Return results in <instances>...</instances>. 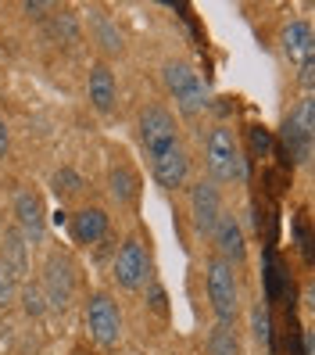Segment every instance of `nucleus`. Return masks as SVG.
I'll return each instance as SVG.
<instances>
[{
    "label": "nucleus",
    "instance_id": "1",
    "mask_svg": "<svg viewBox=\"0 0 315 355\" xmlns=\"http://www.w3.org/2000/svg\"><path fill=\"white\" fill-rule=\"evenodd\" d=\"M204 169H208V180H212L215 187L219 183H237L244 180V151L240 144L233 137V130L229 126H212V133H208L204 140Z\"/></svg>",
    "mask_w": 315,
    "mask_h": 355
},
{
    "label": "nucleus",
    "instance_id": "2",
    "mask_svg": "<svg viewBox=\"0 0 315 355\" xmlns=\"http://www.w3.org/2000/svg\"><path fill=\"white\" fill-rule=\"evenodd\" d=\"M204 291H208V302H212L215 320L237 327V316H240V284H237L233 266H229L226 259L212 255L204 262Z\"/></svg>",
    "mask_w": 315,
    "mask_h": 355
},
{
    "label": "nucleus",
    "instance_id": "3",
    "mask_svg": "<svg viewBox=\"0 0 315 355\" xmlns=\"http://www.w3.org/2000/svg\"><path fill=\"white\" fill-rule=\"evenodd\" d=\"M161 79H165V87H169V94L176 97L183 115H197L204 104H208L204 79L190 65H186V61H169V65L161 69Z\"/></svg>",
    "mask_w": 315,
    "mask_h": 355
},
{
    "label": "nucleus",
    "instance_id": "4",
    "mask_svg": "<svg viewBox=\"0 0 315 355\" xmlns=\"http://www.w3.org/2000/svg\"><path fill=\"white\" fill-rule=\"evenodd\" d=\"M87 327H90V338L100 348H115L122 341V309L111 295L104 291H93L90 302H87Z\"/></svg>",
    "mask_w": 315,
    "mask_h": 355
},
{
    "label": "nucleus",
    "instance_id": "5",
    "mask_svg": "<svg viewBox=\"0 0 315 355\" xmlns=\"http://www.w3.org/2000/svg\"><path fill=\"white\" fill-rule=\"evenodd\" d=\"M140 140L151 158L165 155L179 148V130H176V119L169 108H161V104H151V108H143L140 115Z\"/></svg>",
    "mask_w": 315,
    "mask_h": 355
},
{
    "label": "nucleus",
    "instance_id": "6",
    "mask_svg": "<svg viewBox=\"0 0 315 355\" xmlns=\"http://www.w3.org/2000/svg\"><path fill=\"white\" fill-rule=\"evenodd\" d=\"M147 273H151V259H147V248L140 237H125L118 255L111 262V277L122 291H140L147 284Z\"/></svg>",
    "mask_w": 315,
    "mask_h": 355
},
{
    "label": "nucleus",
    "instance_id": "7",
    "mask_svg": "<svg viewBox=\"0 0 315 355\" xmlns=\"http://www.w3.org/2000/svg\"><path fill=\"white\" fill-rule=\"evenodd\" d=\"M39 291L47 298V309L65 312L72 295H75V269L65 255H51L44 266V280H39Z\"/></svg>",
    "mask_w": 315,
    "mask_h": 355
},
{
    "label": "nucleus",
    "instance_id": "8",
    "mask_svg": "<svg viewBox=\"0 0 315 355\" xmlns=\"http://www.w3.org/2000/svg\"><path fill=\"white\" fill-rule=\"evenodd\" d=\"M222 216V194L212 180H201L190 187V219L197 234H212Z\"/></svg>",
    "mask_w": 315,
    "mask_h": 355
},
{
    "label": "nucleus",
    "instance_id": "9",
    "mask_svg": "<svg viewBox=\"0 0 315 355\" xmlns=\"http://www.w3.org/2000/svg\"><path fill=\"white\" fill-rule=\"evenodd\" d=\"M15 219H18V234L26 241H44L47 237V212H44V198L36 191H18L15 194Z\"/></svg>",
    "mask_w": 315,
    "mask_h": 355
},
{
    "label": "nucleus",
    "instance_id": "10",
    "mask_svg": "<svg viewBox=\"0 0 315 355\" xmlns=\"http://www.w3.org/2000/svg\"><path fill=\"white\" fill-rule=\"evenodd\" d=\"M208 237L215 241V255L226 259L229 266L247 259V237H244V226H240L237 216H219L215 230H212Z\"/></svg>",
    "mask_w": 315,
    "mask_h": 355
},
{
    "label": "nucleus",
    "instance_id": "11",
    "mask_svg": "<svg viewBox=\"0 0 315 355\" xmlns=\"http://www.w3.org/2000/svg\"><path fill=\"white\" fill-rule=\"evenodd\" d=\"M280 47L287 54V61L294 69L308 65V61H315V36H312V26L305 22V18H294V22L283 26L280 33Z\"/></svg>",
    "mask_w": 315,
    "mask_h": 355
},
{
    "label": "nucleus",
    "instance_id": "12",
    "mask_svg": "<svg viewBox=\"0 0 315 355\" xmlns=\"http://www.w3.org/2000/svg\"><path fill=\"white\" fill-rule=\"evenodd\" d=\"M87 94H90V104H93V112L100 115H108L115 108V101H118V83H115V72L104 65V61H97V65L90 69V79H87Z\"/></svg>",
    "mask_w": 315,
    "mask_h": 355
},
{
    "label": "nucleus",
    "instance_id": "13",
    "mask_svg": "<svg viewBox=\"0 0 315 355\" xmlns=\"http://www.w3.org/2000/svg\"><path fill=\"white\" fill-rule=\"evenodd\" d=\"M186 173H190V158L183 155V148H172V151L151 158V176L158 180V187H165V191L183 187L186 183Z\"/></svg>",
    "mask_w": 315,
    "mask_h": 355
},
{
    "label": "nucleus",
    "instance_id": "14",
    "mask_svg": "<svg viewBox=\"0 0 315 355\" xmlns=\"http://www.w3.org/2000/svg\"><path fill=\"white\" fill-rule=\"evenodd\" d=\"M108 234V212L104 208H79L72 216V241L75 244H97Z\"/></svg>",
    "mask_w": 315,
    "mask_h": 355
},
{
    "label": "nucleus",
    "instance_id": "15",
    "mask_svg": "<svg viewBox=\"0 0 315 355\" xmlns=\"http://www.w3.org/2000/svg\"><path fill=\"white\" fill-rule=\"evenodd\" d=\"M204 352H208V355H244L237 327H229V323H215L212 330H208Z\"/></svg>",
    "mask_w": 315,
    "mask_h": 355
},
{
    "label": "nucleus",
    "instance_id": "16",
    "mask_svg": "<svg viewBox=\"0 0 315 355\" xmlns=\"http://www.w3.org/2000/svg\"><path fill=\"white\" fill-rule=\"evenodd\" d=\"M26 248L29 244H26V237L18 234V230H8V234H4V259H0V262H4L18 280H22V273H29V252H26Z\"/></svg>",
    "mask_w": 315,
    "mask_h": 355
},
{
    "label": "nucleus",
    "instance_id": "17",
    "mask_svg": "<svg viewBox=\"0 0 315 355\" xmlns=\"http://www.w3.org/2000/svg\"><path fill=\"white\" fill-rule=\"evenodd\" d=\"M108 187H111V198L115 201H136V194H140V183H136V173L129 169V165H118V169H111V176H108Z\"/></svg>",
    "mask_w": 315,
    "mask_h": 355
},
{
    "label": "nucleus",
    "instance_id": "18",
    "mask_svg": "<svg viewBox=\"0 0 315 355\" xmlns=\"http://www.w3.org/2000/svg\"><path fill=\"white\" fill-rule=\"evenodd\" d=\"M287 122H290V126L298 130L301 137H308V140H312V133H315V104H312V94H305V97H301V104L290 112V119H287Z\"/></svg>",
    "mask_w": 315,
    "mask_h": 355
},
{
    "label": "nucleus",
    "instance_id": "19",
    "mask_svg": "<svg viewBox=\"0 0 315 355\" xmlns=\"http://www.w3.org/2000/svg\"><path fill=\"white\" fill-rule=\"evenodd\" d=\"M93 33H97V40H100V47H104V51H111V54L122 51V36H118V29L111 26V18H108V15H100V11H97V18H93Z\"/></svg>",
    "mask_w": 315,
    "mask_h": 355
},
{
    "label": "nucleus",
    "instance_id": "20",
    "mask_svg": "<svg viewBox=\"0 0 315 355\" xmlns=\"http://www.w3.org/2000/svg\"><path fill=\"white\" fill-rule=\"evenodd\" d=\"M18 302H22L26 316H33V320H39L47 312V298H44V291H39V284H26L18 291Z\"/></svg>",
    "mask_w": 315,
    "mask_h": 355
},
{
    "label": "nucleus",
    "instance_id": "21",
    "mask_svg": "<svg viewBox=\"0 0 315 355\" xmlns=\"http://www.w3.org/2000/svg\"><path fill=\"white\" fill-rule=\"evenodd\" d=\"M51 183H54V194H57V198H72V194L82 191V176H79L75 169H69V165H65V169H57Z\"/></svg>",
    "mask_w": 315,
    "mask_h": 355
},
{
    "label": "nucleus",
    "instance_id": "22",
    "mask_svg": "<svg viewBox=\"0 0 315 355\" xmlns=\"http://www.w3.org/2000/svg\"><path fill=\"white\" fill-rule=\"evenodd\" d=\"M18 291H22V284H18V277L11 273V269L0 262V309H11L18 302Z\"/></svg>",
    "mask_w": 315,
    "mask_h": 355
},
{
    "label": "nucleus",
    "instance_id": "23",
    "mask_svg": "<svg viewBox=\"0 0 315 355\" xmlns=\"http://www.w3.org/2000/svg\"><path fill=\"white\" fill-rule=\"evenodd\" d=\"M251 148H255V151L265 158V155H269V148H272V137H269L262 126H251Z\"/></svg>",
    "mask_w": 315,
    "mask_h": 355
},
{
    "label": "nucleus",
    "instance_id": "24",
    "mask_svg": "<svg viewBox=\"0 0 315 355\" xmlns=\"http://www.w3.org/2000/svg\"><path fill=\"white\" fill-rule=\"evenodd\" d=\"M255 338H258V341H269V316H265L262 305L255 309Z\"/></svg>",
    "mask_w": 315,
    "mask_h": 355
},
{
    "label": "nucleus",
    "instance_id": "25",
    "mask_svg": "<svg viewBox=\"0 0 315 355\" xmlns=\"http://www.w3.org/2000/svg\"><path fill=\"white\" fill-rule=\"evenodd\" d=\"M8 148H11V133H8V122L0 119V162L8 158Z\"/></svg>",
    "mask_w": 315,
    "mask_h": 355
},
{
    "label": "nucleus",
    "instance_id": "26",
    "mask_svg": "<svg viewBox=\"0 0 315 355\" xmlns=\"http://www.w3.org/2000/svg\"><path fill=\"white\" fill-rule=\"evenodd\" d=\"M47 4H26V15H36V18H44Z\"/></svg>",
    "mask_w": 315,
    "mask_h": 355
}]
</instances>
